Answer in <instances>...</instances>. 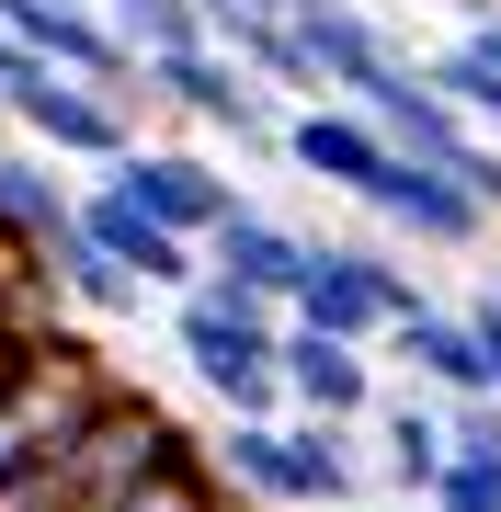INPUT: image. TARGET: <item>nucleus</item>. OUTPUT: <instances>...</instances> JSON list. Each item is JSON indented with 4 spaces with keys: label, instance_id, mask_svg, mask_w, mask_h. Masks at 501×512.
<instances>
[{
    "label": "nucleus",
    "instance_id": "14",
    "mask_svg": "<svg viewBox=\"0 0 501 512\" xmlns=\"http://www.w3.org/2000/svg\"><path fill=\"white\" fill-rule=\"evenodd\" d=\"M388 353H399L422 387H445V399L490 387V342H479V319H467V308H433V296H422L410 319H388Z\"/></svg>",
    "mask_w": 501,
    "mask_h": 512
},
{
    "label": "nucleus",
    "instance_id": "18",
    "mask_svg": "<svg viewBox=\"0 0 501 512\" xmlns=\"http://www.w3.org/2000/svg\"><path fill=\"white\" fill-rule=\"evenodd\" d=\"M217 490H228V478H217V456H194V467H171V478H149V490L103 501V512H228Z\"/></svg>",
    "mask_w": 501,
    "mask_h": 512
},
{
    "label": "nucleus",
    "instance_id": "17",
    "mask_svg": "<svg viewBox=\"0 0 501 512\" xmlns=\"http://www.w3.org/2000/svg\"><path fill=\"white\" fill-rule=\"evenodd\" d=\"M114 23H126V46L137 57H160V46H194L205 35V0H103Z\"/></svg>",
    "mask_w": 501,
    "mask_h": 512
},
{
    "label": "nucleus",
    "instance_id": "3",
    "mask_svg": "<svg viewBox=\"0 0 501 512\" xmlns=\"http://www.w3.org/2000/svg\"><path fill=\"white\" fill-rule=\"evenodd\" d=\"M205 456V444L183 433V421H171L160 399H149V387H126V376H114L103 387V410L92 421H80V433L69 444H57V490H69L80 512H103V501H126V490H149V478H171V467H194Z\"/></svg>",
    "mask_w": 501,
    "mask_h": 512
},
{
    "label": "nucleus",
    "instance_id": "5",
    "mask_svg": "<svg viewBox=\"0 0 501 512\" xmlns=\"http://www.w3.org/2000/svg\"><path fill=\"white\" fill-rule=\"evenodd\" d=\"M149 92L171 103V114H194V126H217L228 148H251V160H285V92H262V80L228 57L217 35H194V46H160L149 57Z\"/></svg>",
    "mask_w": 501,
    "mask_h": 512
},
{
    "label": "nucleus",
    "instance_id": "13",
    "mask_svg": "<svg viewBox=\"0 0 501 512\" xmlns=\"http://www.w3.org/2000/svg\"><path fill=\"white\" fill-rule=\"evenodd\" d=\"M456 467V433H445V387H410V399L376 410V478H388L399 501H433Z\"/></svg>",
    "mask_w": 501,
    "mask_h": 512
},
{
    "label": "nucleus",
    "instance_id": "12",
    "mask_svg": "<svg viewBox=\"0 0 501 512\" xmlns=\"http://www.w3.org/2000/svg\"><path fill=\"white\" fill-rule=\"evenodd\" d=\"M285 387H297V410H319V421H365L376 410V342L285 319Z\"/></svg>",
    "mask_w": 501,
    "mask_h": 512
},
{
    "label": "nucleus",
    "instance_id": "22",
    "mask_svg": "<svg viewBox=\"0 0 501 512\" xmlns=\"http://www.w3.org/2000/svg\"><path fill=\"white\" fill-rule=\"evenodd\" d=\"M467 319H479V342H490V387H501V285H490V296H467Z\"/></svg>",
    "mask_w": 501,
    "mask_h": 512
},
{
    "label": "nucleus",
    "instance_id": "19",
    "mask_svg": "<svg viewBox=\"0 0 501 512\" xmlns=\"http://www.w3.org/2000/svg\"><path fill=\"white\" fill-rule=\"evenodd\" d=\"M422 512H501V456H456L445 490H433Z\"/></svg>",
    "mask_w": 501,
    "mask_h": 512
},
{
    "label": "nucleus",
    "instance_id": "2",
    "mask_svg": "<svg viewBox=\"0 0 501 512\" xmlns=\"http://www.w3.org/2000/svg\"><path fill=\"white\" fill-rule=\"evenodd\" d=\"M171 353H183V376L217 410H297V387H285V308L194 285V296H171Z\"/></svg>",
    "mask_w": 501,
    "mask_h": 512
},
{
    "label": "nucleus",
    "instance_id": "8",
    "mask_svg": "<svg viewBox=\"0 0 501 512\" xmlns=\"http://www.w3.org/2000/svg\"><path fill=\"white\" fill-rule=\"evenodd\" d=\"M388 160H399V137L376 126L365 103H342V92H319V103L285 114V171H308L319 194H353V205H365V183H376Z\"/></svg>",
    "mask_w": 501,
    "mask_h": 512
},
{
    "label": "nucleus",
    "instance_id": "23",
    "mask_svg": "<svg viewBox=\"0 0 501 512\" xmlns=\"http://www.w3.org/2000/svg\"><path fill=\"white\" fill-rule=\"evenodd\" d=\"M399 512H422V501H399Z\"/></svg>",
    "mask_w": 501,
    "mask_h": 512
},
{
    "label": "nucleus",
    "instance_id": "10",
    "mask_svg": "<svg viewBox=\"0 0 501 512\" xmlns=\"http://www.w3.org/2000/svg\"><path fill=\"white\" fill-rule=\"evenodd\" d=\"M80 228H92L114 262H137V274H149L160 296H194V285H205V239H194V228H171V217H149V205L114 183V171H103L92 194H80Z\"/></svg>",
    "mask_w": 501,
    "mask_h": 512
},
{
    "label": "nucleus",
    "instance_id": "20",
    "mask_svg": "<svg viewBox=\"0 0 501 512\" xmlns=\"http://www.w3.org/2000/svg\"><path fill=\"white\" fill-rule=\"evenodd\" d=\"M445 433H456V456H501V387H467V399H445Z\"/></svg>",
    "mask_w": 501,
    "mask_h": 512
},
{
    "label": "nucleus",
    "instance_id": "24",
    "mask_svg": "<svg viewBox=\"0 0 501 512\" xmlns=\"http://www.w3.org/2000/svg\"><path fill=\"white\" fill-rule=\"evenodd\" d=\"M274 12H285V0H274Z\"/></svg>",
    "mask_w": 501,
    "mask_h": 512
},
{
    "label": "nucleus",
    "instance_id": "16",
    "mask_svg": "<svg viewBox=\"0 0 501 512\" xmlns=\"http://www.w3.org/2000/svg\"><path fill=\"white\" fill-rule=\"evenodd\" d=\"M69 217H80V194L57 183V171H46V148H35V137H23V148H0V228L46 251V239L69 228Z\"/></svg>",
    "mask_w": 501,
    "mask_h": 512
},
{
    "label": "nucleus",
    "instance_id": "4",
    "mask_svg": "<svg viewBox=\"0 0 501 512\" xmlns=\"http://www.w3.org/2000/svg\"><path fill=\"white\" fill-rule=\"evenodd\" d=\"M0 114H12V137H35L46 160L114 171V160L137 148V103H114L103 80L57 69V57H35V46H12V69H0Z\"/></svg>",
    "mask_w": 501,
    "mask_h": 512
},
{
    "label": "nucleus",
    "instance_id": "1",
    "mask_svg": "<svg viewBox=\"0 0 501 512\" xmlns=\"http://www.w3.org/2000/svg\"><path fill=\"white\" fill-rule=\"evenodd\" d=\"M353 433L365 421H319V410H217V478L228 490H251L262 512H353L365 490V456H353Z\"/></svg>",
    "mask_w": 501,
    "mask_h": 512
},
{
    "label": "nucleus",
    "instance_id": "6",
    "mask_svg": "<svg viewBox=\"0 0 501 512\" xmlns=\"http://www.w3.org/2000/svg\"><path fill=\"white\" fill-rule=\"evenodd\" d=\"M422 308V274H399L388 251H365V239H319L308 251V285L285 319H319V330H353V342H388V319Z\"/></svg>",
    "mask_w": 501,
    "mask_h": 512
},
{
    "label": "nucleus",
    "instance_id": "7",
    "mask_svg": "<svg viewBox=\"0 0 501 512\" xmlns=\"http://www.w3.org/2000/svg\"><path fill=\"white\" fill-rule=\"evenodd\" d=\"M365 217H388L399 239H422V251H467V239H490L501 217L479 194H467V171L456 160H433V148H399L388 171L365 183Z\"/></svg>",
    "mask_w": 501,
    "mask_h": 512
},
{
    "label": "nucleus",
    "instance_id": "9",
    "mask_svg": "<svg viewBox=\"0 0 501 512\" xmlns=\"http://www.w3.org/2000/svg\"><path fill=\"white\" fill-rule=\"evenodd\" d=\"M308 251H319V239H308V228H285L274 205H240L228 228H205V285L251 296V308H297Z\"/></svg>",
    "mask_w": 501,
    "mask_h": 512
},
{
    "label": "nucleus",
    "instance_id": "15",
    "mask_svg": "<svg viewBox=\"0 0 501 512\" xmlns=\"http://www.w3.org/2000/svg\"><path fill=\"white\" fill-rule=\"evenodd\" d=\"M46 274H57V296H69V308H92V319H137V308L160 296L149 274H137V262H114V251H103V239L80 228V217L46 239Z\"/></svg>",
    "mask_w": 501,
    "mask_h": 512
},
{
    "label": "nucleus",
    "instance_id": "11",
    "mask_svg": "<svg viewBox=\"0 0 501 512\" xmlns=\"http://www.w3.org/2000/svg\"><path fill=\"white\" fill-rule=\"evenodd\" d=\"M114 183H126L137 205H149V217H171V228H228V217H240V183H228V171L217 160H194V148H126V160H114Z\"/></svg>",
    "mask_w": 501,
    "mask_h": 512
},
{
    "label": "nucleus",
    "instance_id": "21",
    "mask_svg": "<svg viewBox=\"0 0 501 512\" xmlns=\"http://www.w3.org/2000/svg\"><path fill=\"white\" fill-rule=\"evenodd\" d=\"M0 512H80V501L57 490V467H12L0 478Z\"/></svg>",
    "mask_w": 501,
    "mask_h": 512
}]
</instances>
